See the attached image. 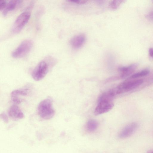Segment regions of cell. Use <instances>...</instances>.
<instances>
[{"mask_svg": "<svg viewBox=\"0 0 153 153\" xmlns=\"http://www.w3.org/2000/svg\"><path fill=\"white\" fill-rule=\"evenodd\" d=\"M69 1L78 4H83L86 3L87 1L84 0H70Z\"/></svg>", "mask_w": 153, "mask_h": 153, "instance_id": "obj_16", "label": "cell"}, {"mask_svg": "<svg viewBox=\"0 0 153 153\" xmlns=\"http://www.w3.org/2000/svg\"><path fill=\"white\" fill-rule=\"evenodd\" d=\"M85 39L84 34H79L73 37L71 39L70 43L73 48L78 49L81 48L84 44Z\"/></svg>", "mask_w": 153, "mask_h": 153, "instance_id": "obj_10", "label": "cell"}, {"mask_svg": "<svg viewBox=\"0 0 153 153\" xmlns=\"http://www.w3.org/2000/svg\"><path fill=\"white\" fill-rule=\"evenodd\" d=\"M149 53L150 56L153 58V48H149Z\"/></svg>", "mask_w": 153, "mask_h": 153, "instance_id": "obj_19", "label": "cell"}, {"mask_svg": "<svg viewBox=\"0 0 153 153\" xmlns=\"http://www.w3.org/2000/svg\"><path fill=\"white\" fill-rule=\"evenodd\" d=\"M124 1L123 0H115L112 1L109 4V7L111 9H117Z\"/></svg>", "mask_w": 153, "mask_h": 153, "instance_id": "obj_15", "label": "cell"}, {"mask_svg": "<svg viewBox=\"0 0 153 153\" xmlns=\"http://www.w3.org/2000/svg\"><path fill=\"white\" fill-rule=\"evenodd\" d=\"M152 1H153V0Z\"/></svg>", "mask_w": 153, "mask_h": 153, "instance_id": "obj_22", "label": "cell"}, {"mask_svg": "<svg viewBox=\"0 0 153 153\" xmlns=\"http://www.w3.org/2000/svg\"><path fill=\"white\" fill-rule=\"evenodd\" d=\"M149 17L153 19V12L151 13L149 15Z\"/></svg>", "mask_w": 153, "mask_h": 153, "instance_id": "obj_20", "label": "cell"}, {"mask_svg": "<svg viewBox=\"0 0 153 153\" xmlns=\"http://www.w3.org/2000/svg\"><path fill=\"white\" fill-rule=\"evenodd\" d=\"M149 73V71L147 69H144L139 72L132 75L129 79H136L142 77L147 75Z\"/></svg>", "mask_w": 153, "mask_h": 153, "instance_id": "obj_14", "label": "cell"}, {"mask_svg": "<svg viewBox=\"0 0 153 153\" xmlns=\"http://www.w3.org/2000/svg\"><path fill=\"white\" fill-rule=\"evenodd\" d=\"M37 111L42 119L49 120L52 118L55 114V111L52 106V99L48 97L41 101L38 105Z\"/></svg>", "mask_w": 153, "mask_h": 153, "instance_id": "obj_2", "label": "cell"}, {"mask_svg": "<svg viewBox=\"0 0 153 153\" xmlns=\"http://www.w3.org/2000/svg\"><path fill=\"white\" fill-rule=\"evenodd\" d=\"M1 118L5 123H7L8 121L7 117L6 114L4 112H2L0 114Z\"/></svg>", "mask_w": 153, "mask_h": 153, "instance_id": "obj_17", "label": "cell"}, {"mask_svg": "<svg viewBox=\"0 0 153 153\" xmlns=\"http://www.w3.org/2000/svg\"><path fill=\"white\" fill-rule=\"evenodd\" d=\"M116 96L113 89L102 94L98 99L94 111V114L98 115L110 111L114 106L113 100Z\"/></svg>", "mask_w": 153, "mask_h": 153, "instance_id": "obj_1", "label": "cell"}, {"mask_svg": "<svg viewBox=\"0 0 153 153\" xmlns=\"http://www.w3.org/2000/svg\"><path fill=\"white\" fill-rule=\"evenodd\" d=\"M9 116L14 120H18L23 118L24 117L23 113L18 106L16 105L11 106L8 112Z\"/></svg>", "mask_w": 153, "mask_h": 153, "instance_id": "obj_11", "label": "cell"}, {"mask_svg": "<svg viewBox=\"0 0 153 153\" xmlns=\"http://www.w3.org/2000/svg\"><path fill=\"white\" fill-rule=\"evenodd\" d=\"M48 65L46 62L42 61L39 62L33 69L32 76L35 80L38 81L43 78L47 74Z\"/></svg>", "mask_w": 153, "mask_h": 153, "instance_id": "obj_6", "label": "cell"}, {"mask_svg": "<svg viewBox=\"0 0 153 153\" xmlns=\"http://www.w3.org/2000/svg\"><path fill=\"white\" fill-rule=\"evenodd\" d=\"M33 45L32 41L27 39L23 41L12 52V56L16 58L23 57L27 55L31 50Z\"/></svg>", "mask_w": 153, "mask_h": 153, "instance_id": "obj_4", "label": "cell"}, {"mask_svg": "<svg viewBox=\"0 0 153 153\" xmlns=\"http://www.w3.org/2000/svg\"><path fill=\"white\" fill-rule=\"evenodd\" d=\"M21 0H10L4 8L3 10L2 13L6 16L9 12L14 10L16 8L17 4L21 3Z\"/></svg>", "mask_w": 153, "mask_h": 153, "instance_id": "obj_12", "label": "cell"}, {"mask_svg": "<svg viewBox=\"0 0 153 153\" xmlns=\"http://www.w3.org/2000/svg\"><path fill=\"white\" fill-rule=\"evenodd\" d=\"M30 92V90L28 88L14 90L12 91L11 94V100L15 103L19 104L22 100L19 97V96H27L29 94Z\"/></svg>", "mask_w": 153, "mask_h": 153, "instance_id": "obj_8", "label": "cell"}, {"mask_svg": "<svg viewBox=\"0 0 153 153\" xmlns=\"http://www.w3.org/2000/svg\"><path fill=\"white\" fill-rule=\"evenodd\" d=\"M147 153H153V150H150L148 151Z\"/></svg>", "mask_w": 153, "mask_h": 153, "instance_id": "obj_21", "label": "cell"}, {"mask_svg": "<svg viewBox=\"0 0 153 153\" xmlns=\"http://www.w3.org/2000/svg\"><path fill=\"white\" fill-rule=\"evenodd\" d=\"M138 127L135 123H131L125 127L119 133L118 137L120 138H125L131 136L136 131Z\"/></svg>", "mask_w": 153, "mask_h": 153, "instance_id": "obj_7", "label": "cell"}, {"mask_svg": "<svg viewBox=\"0 0 153 153\" xmlns=\"http://www.w3.org/2000/svg\"><path fill=\"white\" fill-rule=\"evenodd\" d=\"M143 82L142 79L127 80L114 88L116 95L130 91L141 85Z\"/></svg>", "mask_w": 153, "mask_h": 153, "instance_id": "obj_3", "label": "cell"}, {"mask_svg": "<svg viewBox=\"0 0 153 153\" xmlns=\"http://www.w3.org/2000/svg\"><path fill=\"white\" fill-rule=\"evenodd\" d=\"M98 126V123L96 120L94 119L89 120L86 125V128L89 132H92L96 130Z\"/></svg>", "mask_w": 153, "mask_h": 153, "instance_id": "obj_13", "label": "cell"}, {"mask_svg": "<svg viewBox=\"0 0 153 153\" xmlns=\"http://www.w3.org/2000/svg\"><path fill=\"white\" fill-rule=\"evenodd\" d=\"M7 2L5 1L1 0L0 1V10H3L6 6Z\"/></svg>", "mask_w": 153, "mask_h": 153, "instance_id": "obj_18", "label": "cell"}, {"mask_svg": "<svg viewBox=\"0 0 153 153\" xmlns=\"http://www.w3.org/2000/svg\"><path fill=\"white\" fill-rule=\"evenodd\" d=\"M138 65V64L135 63L128 66L119 67L118 70L120 73V77L124 78L130 75L136 69Z\"/></svg>", "mask_w": 153, "mask_h": 153, "instance_id": "obj_9", "label": "cell"}, {"mask_svg": "<svg viewBox=\"0 0 153 153\" xmlns=\"http://www.w3.org/2000/svg\"><path fill=\"white\" fill-rule=\"evenodd\" d=\"M30 16V12L28 11L23 12L20 14L15 21L11 29L13 33H19L27 23Z\"/></svg>", "mask_w": 153, "mask_h": 153, "instance_id": "obj_5", "label": "cell"}]
</instances>
